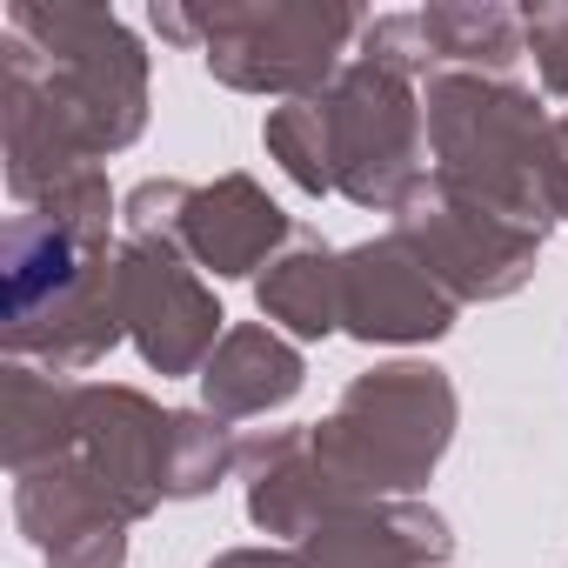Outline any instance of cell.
I'll list each match as a JSON object with an SVG mask.
<instances>
[]
</instances>
